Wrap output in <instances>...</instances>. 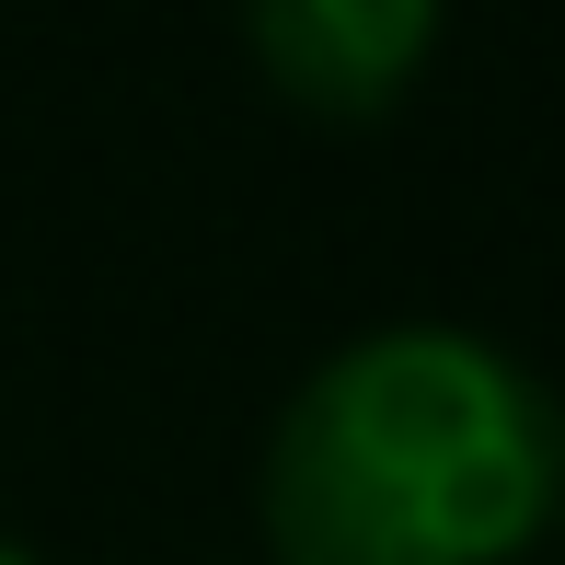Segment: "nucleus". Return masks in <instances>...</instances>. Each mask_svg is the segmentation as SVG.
<instances>
[{
    "mask_svg": "<svg viewBox=\"0 0 565 565\" xmlns=\"http://www.w3.org/2000/svg\"><path fill=\"white\" fill-rule=\"evenodd\" d=\"M277 565H520L565 520V416L473 323H370L266 427Z\"/></svg>",
    "mask_w": 565,
    "mask_h": 565,
    "instance_id": "1",
    "label": "nucleus"
},
{
    "mask_svg": "<svg viewBox=\"0 0 565 565\" xmlns=\"http://www.w3.org/2000/svg\"><path fill=\"white\" fill-rule=\"evenodd\" d=\"M243 35L277 105L323 127H370L416 93L427 46H439V0H243Z\"/></svg>",
    "mask_w": 565,
    "mask_h": 565,
    "instance_id": "2",
    "label": "nucleus"
},
{
    "mask_svg": "<svg viewBox=\"0 0 565 565\" xmlns=\"http://www.w3.org/2000/svg\"><path fill=\"white\" fill-rule=\"evenodd\" d=\"M0 565H35V554H23V543H0Z\"/></svg>",
    "mask_w": 565,
    "mask_h": 565,
    "instance_id": "3",
    "label": "nucleus"
}]
</instances>
